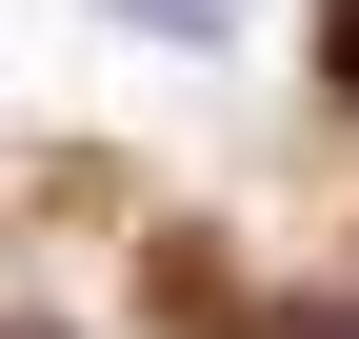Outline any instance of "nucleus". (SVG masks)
Segmentation results:
<instances>
[{"label": "nucleus", "instance_id": "1", "mask_svg": "<svg viewBox=\"0 0 359 339\" xmlns=\"http://www.w3.org/2000/svg\"><path fill=\"white\" fill-rule=\"evenodd\" d=\"M320 100L359 120V0H320Z\"/></svg>", "mask_w": 359, "mask_h": 339}, {"label": "nucleus", "instance_id": "2", "mask_svg": "<svg viewBox=\"0 0 359 339\" xmlns=\"http://www.w3.org/2000/svg\"><path fill=\"white\" fill-rule=\"evenodd\" d=\"M240 339H359V300H280V319H240Z\"/></svg>", "mask_w": 359, "mask_h": 339}, {"label": "nucleus", "instance_id": "3", "mask_svg": "<svg viewBox=\"0 0 359 339\" xmlns=\"http://www.w3.org/2000/svg\"><path fill=\"white\" fill-rule=\"evenodd\" d=\"M120 20H160V40H219V20H240V0H120Z\"/></svg>", "mask_w": 359, "mask_h": 339}, {"label": "nucleus", "instance_id": "4", "mask_svg": "<svg viewBox=\"0 0 359 339\" xmlns=\"http://www.w3.org/2000/svg\"><path fill=\"white\" fill-rule=\"evenodd\" d=\"M0 339H60V319H0Z\"/></svg>", "mask_w": 359, "mask_h": 339}]
</instances>
